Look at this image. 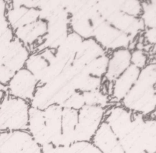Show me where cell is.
Here are the masks:
<instances>
[{"instance_id": "1", "label": "cell", "mask_w": 156, "mask_h": 153, "mask_svg": "<svg viewBox=\"0 0 156 153\" xmlns=\"http://www.w3.org/2000/svg\"><path fill=\"white\" fill-rule=\"evenodd\" d=\"M156 63L150 62L140 69L137 80L121 105L134 113L155 116Z\"/></svg>"}, {"instance_id": "2", "label": "cell", "mask_w": 156, "mask_h": 153, "mask_svg": "<svg viewBox=\"0 0 156 153\" xmlns=\"http://www.w3.org/2000/svg\"><path fill=\"white\" fill-rule=\"evenodd\" d=\"M30 107L25 100L5 96L0 102V132L27 130Z\"/></svg>"}, {"instance_id": "3", "label": "cell", "mask_w": 156, "mask_h": 153, "mask_svg": "<svg viewBox=\"0 0 156 153\" xmlns=\"http://www.w3.org/2000/svg\"><path fill=\"white\" fill-rule=\"evenodd\" d=\"M106 109L101 107L85 105L78 110L75 129L76 142H91L93 137L104 121Z\"/></svg>"}, {"instance_id": "4", "label": "cell", "mask_w": 156, "mask_h": 153, "mask_svg": "<svg viewBox=\"0 0 156 153\" xmlns=\"http://www.w3.org/2000/svg\"><path fill=\"white\" fill-rule=\"evenodd\" d=\"M69 22L70 15L65 7L52 16L46 22V34L38 42L37 52L45 49L55 50L69 33Z\"/></svg>"}, {"instance_id": "5", "label": "cell", "mask_w": 156, "mask_h": 153, "mask_svg": "<svg viewBox=\"0 0 156 153\" xmlns=\"http://www.w3.org/2000/svg\"><path fill=\"white\" fill-rule=\"evenodd\" d=\"M0 153H43L27 130L0 132Z\"/></svg>"}, {"instance_id": "6", "label": "cell", "mask_w": 156, "mask_h": 153, "mask_svg": "<svg viewBox=\"0 0 156 153\" xmlns=\"http://www.w3.org/2000/svg\"><path fill=\"white\" fill-rule=\"evenodd\" d=\"M93 38L106 51L122 48L129 49L132 42L129 37L118 30L106 21H103L94 29Z\"/></svg>"}, {"instance_id": "7", "label": "cell", "mask_w": 156, "mask_h": 153, "mask_svg": "<svg viewBox=\"0 0 156 153\" xmlns=\"http://www.w3.org/2000/svg\"><path fill=\"white\" fill-rule=\"evenodd\" d=\"M71 78L67 68L57 77L51 82L37 86L32 99L29 101L31 107L44 110L54 105V99L58 91Z\"/></svg>"}, {"instance_id": "8", "label": "cell", "mask_w": 156, "mask_h": 153, "mask_svg": "<svg viewBox=\"0 0 156 153\" xmlns=\"http://www.w3.org/2000/svg\"><path fill=\"white\" fill-rule=\"evenodd\" d=\"M37 86L38 82L35 77L24 68L14 74L7 84V88L10 96L29 102Z\"/></svg>"}, {"instance_id": "9", "label": "cell", "mask_w": 156, "mask_h": 153, "mask_svg": "<svg viewBox=\"0 0 156 153\" xmlns=\"http://www.w3.org/2000/svg\"><path fill=\"white\" fill-rule=\"evenodd\" d=\"M132 121L144 151L146 153H156L155 116H144L133 113Z\"/></svg>"}, {"instance_id": "10", "label": "cell", "mask_w": 156, "mask_h": 153, "mask_svg": "<svg viewBox=\"0 0 156 153\" xmlns=\"http://www.w3.org/2000/svg\"><path fill=\"white\" fill-rule=\"evenodd\" d=\"M105 21L118 30L127 35L134 43H136L135 40L138 35L145 29L140 17L130 16L121 11L113 13Z\"/></svg>"}, {"instance_id": "11", "label": "cell", "mask_w": 156, "mask_h": 153, "mask_svg": "<svg viewBox=\"0 0 156 153\" xmlns=\"http://www.w3.org/2000/svg\"><path fill=\"white\" fill-rule=\"evenodd\" d=\"M29 55L27 48L14 37L5 49L1 65L15 73L24 68Z\"/></svg>"}, {"instance_id": "12", "label": "cell", "mask_w": 156, "mask_h": 153, "mask_svg": "<svg viewBox=\"0 0 156 153\" xmlns=\"http://www.w3.org/2000/svg\"><path fill=\"white\" fill-rule=\"evenodd\" d=\"M63 108L56 104L43 110L46 134L50 144L60 146L62 136V115Z\"/></svg>"}, {"instance_id": "13", "label": "cell", "mask_w": 156, "mask_h": 153, "mask_svg": "<svg viewBox=\"0 0 156 153\" xmlns=\"http://www.w3.org/2000/svg\"><path fill=\"white\" fill-rule=\"evenodd\" d=\"M140 69L130 65L112 82L110 102L113 105L121 102L131 89L138 77Z\"/></svg>"}, {"instance_id": "14", "label": "cell", "mask_w": 156, "mask_h": 153, "mask_svg": "<svg viewBox=\"0 0 156 153\" xmlns=\"http://www.w3.org/2000/svg\"><path fill=\"white\" fill-rule=\"evenodd\" d=\"M5 16L10 27L15 30L39 20V12L37 9L27 8L13 1L11 8L6 11Z\"/></svg>"}, {"instance_id": "15", "label": "cell", "mask_w": 156, "mask_h": 153, "mask_svg": "<svg viewBox=\"0 0 156 153\" xmlns=\"http://www.w3.org/2000/svg\"><path fill=\"white\" fill-rule=\"evenodd\" d=\"M105 53L107 51L93 38L83 39L71 65L82 69L91 61Z\"/></svg>"}, {"instance_id": "16", "label": "cell", "mask_w": 156, "mask_h": 153, "mask_svg": "<svg viewBox=\"0 0 156 153\" xmlns=\"http://www.w3.org/2000/svg\"><path fill=\"white\" fill-rule=\"evenodd\" d=\"M91 143L102 153H124L116 137L105 121L99 126Z\"/></svg>"}, {"instance_id": "17", "label": "cell", "mask_w": 156, "mask_h": 153, "mask_svg": "<svg viewBox=\"0 0 156 153\" xmlns=\"http://www.w3.org/2000/svg\"><path fill=\"white\" fill-rule=\"evenodd\" d=\"M131 51L122 48L112 51L109 55L107 69L104 77L107 82H113L130 65Z\"/></svg>"}, {"instance_id": "18", "label": "cell", "mask_w": 156, "mask_h": 153, "mask_svg": "<svg viewBox=\"0 0 156 153\" xmlns=\"http://www.w3.org/2000/svg\"><path fill=\"white\" fill-rule=\"evenodd\" d=\"M27 131L41 147L50 144L46 132L43 110L30 107Z\"/></svg>"}, {"instance_id": "19", "label": "cell", "mask_w": 156, "mask_h": 153, "mask_svg": "<svg viewBox=\"0 0 156 153\" xmlns=\"http://www.w3.org/2000/svg\"><path fill=\"white\" fill-rule=\"evenodd\" d=\"M47 32V23L38 20L27 25L19 27L14 30L15 37L26 47L32 45L45 35Z\"/></svg>"}, {"instance_id": "20", "label": "cell", "mask_w": 156, "mask_h": 153, "mask_svg": "<svg viewBox=\"0 0 156 153\" xmlns=\"http://www.w3.org/2000/svg\"><path fill=\"white\" fill-rule=\"evenodd\" d=\"M83 40L76 33L69 32L63 42L54 50L56 58L66 66L71 65Z\"/></svg>"}, {"instance_id": "21", "label": "cell", "mask_w": 156, "mask_h": 153, "mask_svg": "<svg viewBox=\"0 0 156 153\" xmlns=\"http://www.w3.org/2000/svg\"><path fill=\"white\" fill-rule=\"evenodd\" d=\"M78 111L63 108L62 115V136L60 146H70L75 143V129Z\"/></svg>"}, {"instance_id": "22", "label": "cell", "mask_w": 156, "mask_h": 153, "mask_svg": "<svg viewBox=\"0 0 156 153\" xmlns=\"http://www.w3.org/2000/svg\"><path fill=\"white\" fill-rule=\"evenodd\" d=\"M70 82L76 91L83 93L100 90L103 84V79L89 75L82 69L72 76Z\"/></svg>"}, {"instance_id": "23", "label": "cell", "mask_w": 156, "mask_h": 153, "mask_svg": "<svg viewBox=\"0 0 156 153\" xmlns=\"http://www.w3.org/2000/svg\"><path fill=\"white\" fill-rule=\"evenodd\" d=\"M48 65V62L42 55L40 52H35L29 55L24 67L35 77L38 84Z\"/></svg>"}, {"instance_id": "24", "label": "cell", "mask_w": 156, "mask_h": 153, "mask_svg": "<svg viewBox=\"0 0 156 153\" xmlns=\"http://www.w3.org/2000/svg\"><path fill=\"white\" fill-rule=\"evenodd\" d=\"M82 94L85 105L99 106L105 109L113 105L110 102V96L101 89L83 92Z\"/></svg>"}, {"instance_id": "25", "label": "cell", "mask_w": 156, "mask_h": 153, "mask_svg": "<svg viewBox=\"0 0 156 153\" xmlns=\"http://www.w3.org/2000/svg\"><path fill=\"white\" fill-rule=\"evenodd\" d=\"M142 11L140 16L145 29L156 28V1H141Z\"/></svg>"}, {"instance_id": "26", "label": "cell", "mask_w": 156, "mask_h": 153, "mask_svg": "<svg viewBox=\"0 0 156 153\" xmlns=\"http://www.w3.org/2000/svg\"><path fill=\"white\" fill-rule=\"evenodd\" d=\"M63 7V1H40L39 19L47 22Z\"/></svg>"}, {"instance_id": "27", "label": "cell", "mask_w": 156, "mask_h": 153, "mask_svg": "<svg viewBox=\"0 0 156 153\" xmlns=\"http://www.w3.org/2000/svg\"><path fill=\"white\" fill-rule=\"evenodd\" d=\"M108 59L109 55L107 52L91 61L83 69L89 75L103 79L107 72Z\"/></svg>"}, {"instance_id": "28", "label": "cell", "mask_w": 156, "mask_h": 153, "mask_svg": "<svg viewBox=\"0 0 156 153\" xmlns=\"http://www.w3.org/2000/svg\"><path fill=\"white\" fill-rule=\"evenodd\" d=\"M121 12L136 17H140L141 11V1H119Z\"/></svg>"}, {"instance_id": "29", "label": "cell", "mask_w": 156, "mask_h": 153, "mask_svg": "<svg viewBox=\"0 0 156 153\" xmlns=\"http://www.w3.org/2000/svg\"><path fill=\"white\" fill-rule=\"evenodd\" d=\"M148 57L146 52L139 49H133L131 51L130 63L132 65L141 69L148 63Z\"/></svg>"}, {"instance_id": "30", "label": "cell", "mask_w": 156, "mask_h": 153, "mask_svg": "<svg viewBox=\"0 0 156 153\" xmlns=\"http://www.w3.org/2000/svg\"><path fill=\"white\" fill-rule=\"evenodd\" d=\"M85 105L82 93L76 91L63 104L62 108L71 109L78 111Z\"/></svg>"}, {"instance_id": "31", "label": "cell", "mask_w": 156, "mask_h": 153, "mask_svg": "<svg viewBox=\"0 0 156 153\" xmlns=\"http://www.w3.org/2000/svg\"><path fill=\"white\" fill-rule=\"evenodd\" d=\"M71 153H102L91 141L76 142L70 146Z\"/></svg>"}, {"instance_id": "32", "label": "cell", "mask_w": 156, "mask_h": 153, "mask_svg": "<svg viewBox=\"0 0 156 153\" xmlns=\"http://www.w3.org/2000/svg\"><path fill=\"white\" fill-rule=\"evenodd\" d=\"M6 11L5 2L0 1V37L10 28L5 16Z\"/></svg>"}, {"instance_id": "33", "label": "cell", "mask_w": 156, "mask_h": 153, "mask_svg": "<svg viewBox=\"0 0 156 153\" xmlns=\"http://www.w3.org/2000/svg\"><path fill=\"white\" fill-rule=\"evenodd\" d=\"M43 153H71L70 146H54L51 144L41 147Z\"/></svg>"}, {"instance_id": "34", "label": "cell", "mask_w": 156, "mask_h": 153, "mask_svg": "<svg viewBox=\"0 0 156 153\" xmlns=\"http://www.w3.org/2000/svg\"><path fill=\"white\" fill-rule=\"evenodd\" d=\"M143 38L146 45L155 46L156 41V28L145 29L143 31Z\"/></svg>"}, {"instance_id": "35", "label": "cell", "mask_w": 156, "mask_h": 153, "mask_svg": "<svg viewBox=\"0 0 156 153\" xmlns=\"http://www.w3.org/2000/svg\"><path fill=\"white\" fill-rule=\"evenodd\" d=\"M14 74V73L11 71L5 66L2 65H0V83L6 85Z\"/></svg>"}, {"instance_id": "36", "label": "cell", "mask_w": 156, "mask_h": 153, "mask_svg": "<svg viewBox=\"0 0 156 153\" xmlns=\"http://www.w3.org/2000/svg\"><path fill=\"white\" fill-rule=\"evenodd\" d=\"M7 91V86L0 83V102L5 96V93Z\"/></svg>"}]
</instances>
